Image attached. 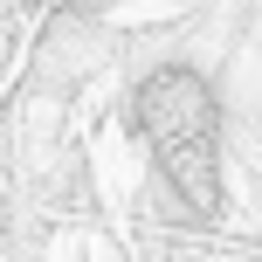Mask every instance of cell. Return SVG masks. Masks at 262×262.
<instances>
[{
  "label": "cell",
  "mask_w": 262,
  "mask_h": 262,
  "mask_svg": "<svg viewBox=\"0 0 262 262\" xmlns=\"http://www.w3.org/2000/svg\"><path fill=\"white\" fill-rule=\"evenodd\" d=\"M35 21V7L28 0H0V76L14 69V55H21V28Z\"/></svg>",
  "instance_id": "3957f363"
},
{
  "label": "cell",
  "mask_w": 262,
  "mask_h": 262,
  "mask_svg": "<svg viewBox=\"0 0 262 262\" xmlns=\"http://www.w3.org/2000/svg\"><path fill=\"white\" fill-rule=\"evenodd\" d=\"M41 7H55V0H41ZM83 7H90V0H83Z\"/></svg>",
  "instance_id": "277c9868"
},
{
  "label": "cell",
  "mask_w": 262,
  "mask_h": 262,
  "mask_svg": "<svg viewBox=\"0 0 262 262\" xmlns=\"http://www.w3.org/2000/svg\"><path fill=\"white\" fill-rule=\"evenodd\" d=\"M111 62H118V21L104 7H83V0H55V7H41V35L28 49L21 90L69 111L76 97H90L111 76Z\"/></svg>",
  "instance_id": "7a4b0ae2"
},
{
  "label": "cell",
  "mask_w": 262,
  "mask_h": 262,
  "mask_svg": "<svg viewBox=\"0 0 262 262\" xmlns=\"http://www.w3.org/2000/svg\"><path fill=\"white\" fill-rule=\"evenodd\" d=\"M118 118L131 131V145L145 152V172L166 180L200 228H221L228 221V104H221V83L207 69H193L186 55H166V62L124 76Z\"/></svg>",
  "instance_id": "6da1fadb"
}]
</instances>
